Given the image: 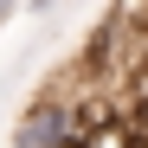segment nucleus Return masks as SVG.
Listing matches in <instances>:
<instances>
[{"mask_svg": "<svg viewBox=\"0 0 148 148\" xmlns=\"http://www.w3.org/2000/svg\"><path fill=\"white\" fill-rule=\"evenodd\" d=\"M19 7H26V0H0V26H7V19H13Z\"/></svg>", "mask_w": 148, "mask_h": 148, "instance_id": "obj_1", "label": "nucleus"}, {"mask_svg": "<svg viewBox=\"0 0 148 148\" xmlns=\"http://www.w3.org/2000/svg\"><path fill=\"white\" fill-rule=\"evenodd\" d=\"M26 7H32V13H45V7H58V0H26Z\"/></svg>", "mask_w": 148, "mask_h": 148, "instance_id": "obj_2", "label": "nucleus"}]
</instances>
